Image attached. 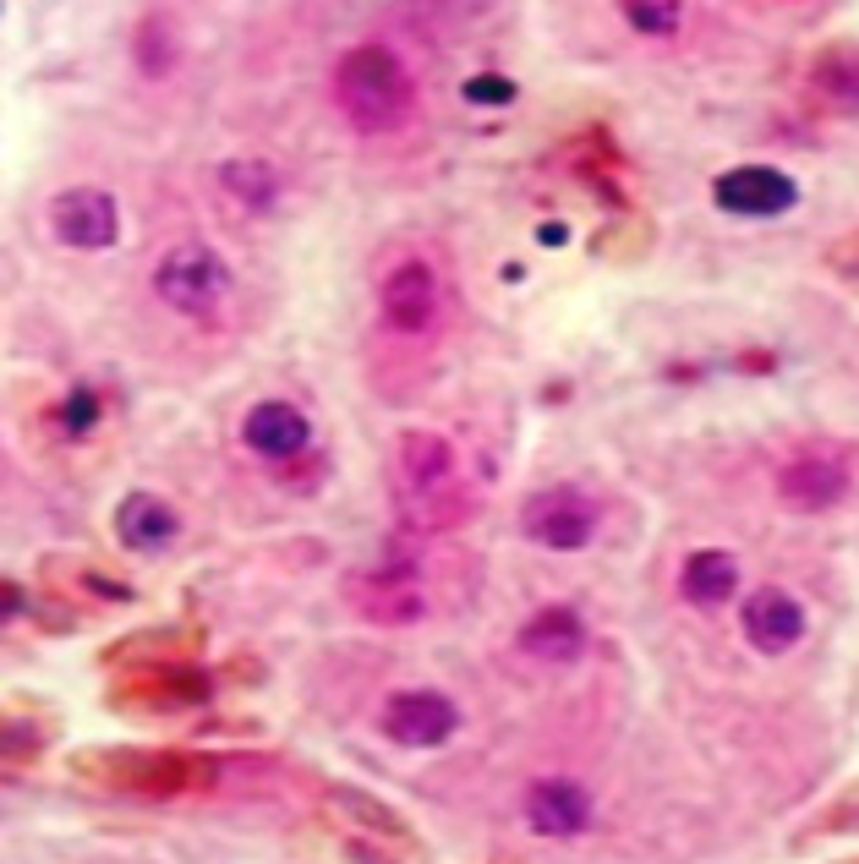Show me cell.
Here are the masks:
<instances>
[{"instance_id": "6da1fadb", "label": "cell", "mask_w": 859, "mask_h": 864, "mask_svg": "<svg viewBox=\"0 0 859 864\" xmlns=\"http://www.w3.org/2000/svg\"><path fill=\"white\" fill-rule=\"evenodd\" d=\"M334 105L356 132H395L417 110V83L384 44H356L334 66Z\"/></svg>"}, {"instance_id": "7a4b0ae2", "label": "cell", "mask_w": 859, "mask_h": 864, "mask_svg": "<svg viewBox=\"0 0 859 864\" xmlns=\"http://www.w3.org/2000/svg\"><path fill=\"white\" fill-rule=\"evenodd\" d=\"M153 295L181 312V317H214L230 295V269L214 247L192 241V247H170L153 269Z\"/></svg>"}, {"instance_id": "3957f363", "label": "cell", "mask_w": 859, "mask_h": 864, "mask_svg": "<svg viewBox=\"0 0 859 864\" xmlns=\"http://www.w3.org/2000/svg\"><path fill=\"white\" fill-rule=\"evenodd\" d=\"M520 531L554 553H580L597 537V504L580 487H548L537 498H526L520 509Z\"/></svg>"}, {"instance_id": "277c9868", "label": "cell", "mask_w": 859, "mask_h": 864, "mask_svg": "<svg viewBox=\"0 0 859 864\" xmlns=\"http://www.w3.org/2000/svg\"><path fill=\"white\" fill-rule=\"evenodd\" d=\"M712 197L722 214H744V219H777L799 203V186L772 170V164H733L712 181Z\"/></svg>"}, {"instance_id": "5b68a950", "label": "cell", "mask_w": 859, "mask_h": 864, "mask_svg": "<svg viewBox=\"0 0 859 864\" xmlns=\"http://www.w3.org/2000/svg\"><path fill=\"white\" fill-rule=\"evenodd\" d=\"M50 225H55V236H61L66 247H77V252H105V247H116V236H121V208H116V197L99 192V186H72V192H61V197L50 203Z\"/></svg>"}, {"instance_id": "8992f818", "label": "cell", "mask_w": 859, "mask_h": 864, "mask_svg": "<svg viewBox=\"0 0 859 864\" xmlns=\"http://www.w3.org/2000/svg\"><path fill=\"white\" fill-rule=\"evenodd\" d=\"M378 301H384V317H389L395 334H428L438 323L443 290H438V274L428 269V258H406V263L389 269Z\"/></svg>"}, {"instance_id": "52a82bcc", "label": "cell", "mask_w": 859, "mask_h": 864, "mask_svg": "<svg viewBox=\"0 0 859 864\" xmlns=\"http://www.w3.org/2000/svg\"><path fill=\"white\" fill-rule=\"evenodd\" d=\"M454 727H460V712H454V701L438 695V690H400V695H389V706H384V733H389L395 744H411V749L443 744Z\"/></svg>"}, {"instance_id": "ba28073f", "label": "cell", "mask_w": 859, "mask_h": 864, "mask_svg": "<svg viewBox=\"0 0 859 864\" xmlns=\"http://www.w3.org/2000/svg\"><path fill=\"white\" fill-rule=\"evenodd\" d=\"M739 624H744V640H750V646H761L766 657H777V651L799 646V635H805V607H799V596H788L783 585H761V591H750V602L739 607Z\"/></svg>"}, {"instance_id": "9c48e42d", "label": "cell", "mask_w": 859, "mask_h": 864, "mask_svg": "<svg viewBox=\"0 0 859 864\" xmlns=\"http://www.w3.org/2000/svg\"><path fill=\"white\" fill-rule=\"evenodd\" d=\"M777 493L794 509H833L849 493V465L833 449H810V454H799L777 471Z\"/></svg>"}, {"instance_id": "30bf717a", "label": "cell", "mask_w": 859, "mask_h": 864, "mask_svg": "<svg viewBox=\"0 0 859 864\" xmlns=\"http://www.w3.org/2000/svg\"><path fill=\"white\" fill-rule=\"evenodd\" d=\"M526 821L543 838H580L591 827V793L570 777H543L526 788Z\"/></svg>"}, {"instance_id": "8fae6325", "label": "cell", "mask_w": 859, "mask_h": 864, "mask_svg": "<svg viewBox=\"0 0 859 864\" xmlns=\"http://www.w3.org/2000/svg\"><path fill=\"white\" fill-rule=\"evenodd\" d=\"M241 438H247V449L264 454V460H296V454L312 443V422H307L290 400H264V406L247 411Z\"/></svg>"}, {"instance_id": "7c38bea8", "label": "cell", "mask_w": 859, "mask_h": 864, "mask_svg": "<svg viewBox=\"0 0 859 864\" xmlns=\"http://www.w3.org/2000/svg\"><path fill=\"white\" fill-rule=\"evenodd\" d=\"M580 646H586V624H580V613L565 607V602L543 607V613L526 618V629H520V651H526V657H543V662H575Z\"/></svg>"}, {"instance_id": "4fadbf2b", "label": "cell", "mask_w": 859, "mask_h": 864, "mask_svg": "<svg viewBox=\"0 0 859 864\" xmlns=\"http://www.w3.org/2000/svg\"><path fill=\"white\" fill-rule=\"evenodd\" d=\"M395 465H400L411 493H438V487L454 482V449L438 432H406L395 443Z\"/></svg>"}, {"instance_id": "5bb4252c", "label": "cell", "mask_w": 859, "mask_h": 864, "mask_svg": "<svg viewBox=\"0 0 859 864\" xmlns=\"http://www.w3.org/2000/svg\"><path fill=\"white\" fill-rule=\"evenodd\" d=\"M175 531H181V515H175L164 498H153V493H132V498H121V509H116V537H121L132 553L164 548Z\"/></svg>"}, {"instance_id": "9a60e30c", "label": "cell", "mask_w": 859, "mask_h": 864, "mask_svg": "<svg viewBox=\"0 0 859 864\" xmlns=\"http://www.w3.org/2000/svg\"><path fill=\"white\" fill-rule=\"evenodd\" d=\"M733 591H739V564H733L728 553L701 548V553L685 559V570H679V596H685V602L717 607V602H728Z\"/></svg>"}, {"instance_id": "2e32d148", "label": "cell", "mask_w": 859, "mask_h": 864, "mask_svg": "<svg viewBox=\"0 0 859 864\" xmlns=\"http://www.w3.org/2000/svg\"><path fill=\"white\" fill-rule=\"evenodd\" d=\"M219 186H225L241 208H269V203L280 197V175H275V164H264V159H230V164L219 170Z\"/></svg>"}, {"instance_id": "e0dca14e", "label": "cell", "mask_w": 859, "mask_h": 864, "mask_svg": "<svg viewBox=\"0 0 859 864\" xmlns=\"http://www.w3.org/2000/svg\"><path fill=\"white\" fill-rule=\"evenodd\" d=\"M138 61H143L148 77H164V72H170V61H175V39L164 33V17H148L143 28H138Z\"/></svg>"}, {"instance_id": "ac0fdd59", "label": "cell", "mask_w": 859, "mask_h": 864, "mask_svg": "<svg viewBox=\"0 0 859 864\" xmlns=\"http://www.w3.org/2000/svg\"><path fill=\"white\" fill-rule=\"evenodd\" d=\"M679 6H668V0H630L624 6V22L635 28V33H646V39H663V33H674L679 28Z\"/></svg>"}, {"instance_id": "d6986e66", "label": "cell", "mask_w": 859, "mask_h": 864, "mask_svg": "<svg viewBox=\"0 0 859 864\" xmlns=\"http://www.w3.org/2000/svg\"><path fill=\"white\" fill-rule=\"evenodd\" d=\"M816 83L838 99V105H859V61L855 55H827L816 66Z\"/></svg>"}, {"instance_id": "ffe728a7", "label": "cell", "mask_w": 859, "mask_h": 864, "mask_svg": "<svg viewBox=\"0 0 859 864\" xmlns=\"http://www.w3.org/2000/svg\"><path fill=\"white\" fill-rule=\"evenodd\" d=\"M94 422H99V400H94V389H77V395L61 406V432L77 438V432H88Z\"/></svg>"}, {"instance_id": "44dd1931", "label": "cell", "mask_w": 859, "mask_h": 864, "mask_svg": "<svg viewBox=\"0 0 859 864\" xmlns=\"http://www.w3.org/2000/svg\"><path fill=\"white\" fill-rule=\"evenodd\" d=\"M465 99H471V105H509V99H515V83H509V77L482 72V77H471V83H465Z\"/></svg>"}]
</instances>
